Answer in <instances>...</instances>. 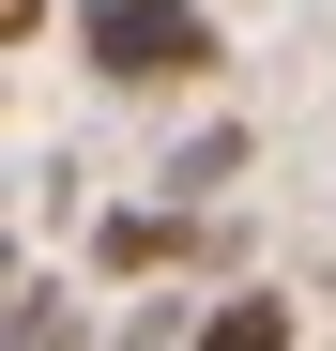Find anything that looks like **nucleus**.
Listing matches in <instances>:
<instances>
[{
	"mask_svg": "<svg viewBox=\"0 0 336 351\" xmlns=\"http://www.w3.org/2000/svg\"><path fill=\"white\" fill-rule=\"evenodd\" d=\"M77 62L107 92H184L214 77V16L199 0H77Z\"/></svg>",
	"mask_w": 336,
	"mask_h": 351,
	"instance_id": "1",
	"label": "nucleus"
},
{
	"mask_svg": "<svg viewBox=\"0 0 336 351\" xmlns=\"http://www.w3.org/2000/svg\"><path fill=\"white\" fill-rule=\"evenodd\" d=\"M168 260H199V214H168V199L92 214V275H168Z\"/></svg>",
	"mask_w": 336,
	"mask_h": 351,
	"instance_id": "2",
	"label": "nucleus"
},
{
	"mask_svg": "<svg viewBox=\"0 0 336 351\" xmlns=\"http://www.w3.org/2000/svg\"><path fill=\"white\" fill-rule=\"evenodd\" d=\"M245 153H260L245 123H199L184 153H168V168H153V199H168V214H214V199H230V184H245Z\"/></svg>",
	"mask_w": 336,
	"mask_h": 351,
	"instance_id": "3",
	"label": "nucleus"
},
{
	"mask_svg": "<svg viewBox=\"0 0 336 351\" xmlns=\"http://www.w3.org/2000/svg\"><path fill=\"white\" fill-rule=\"evenodd\" d=\"M184 351H291V306H275V290H230V306H199Z\"/></svg>",
	"mask_w": 336,
	"mask_h": 351,
	"instance_id": "4",
	"label": "nucleus"
},
{
	"mask_svg": "<svg viewBox=\"0 0 336 351\" xmlns=\"http://www.w3.org/2000/svg\"><path fill=\"white\" fill-rule=\"evenodd\" d=\"M184 336H199V306H184V290H138V306L107 321V351H184Z\"/></svg>",
	"mask_w": 336,
	"mask_h": 351,
	"instance_id": "5",
	"label": "nucleus"
},
{
	"mask_svg": "<svg viewBox=\"0 0 336 351\" xmlns=\"http://www.w3.org/2000/svg\"><path fill=\"white\" fill-rule=\"evenodd\" d=\"M31 31H46V0H0V46H31Z\"/></svg>",
	"mask_w": 336,
	"mask_h": 351,
	"instance_id": "6",
	"label": "nucleus"
},
{
	"mask_svg": "<svg viewBox=\"0 0 336 351\" xmlns=\"http://www.w3.org/2000/svg\"><path fill=\"white\" fill-rule=\"evenodd\" d=\"M0 275H16V260H0Z\"/></svg>",
	"mask_w": 336,
	"mask_h": 351,
	"instance_id": "7",
	"label": "nucleus"
}]
</instances>
